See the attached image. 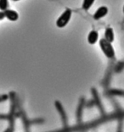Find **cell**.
<instances>
[{"label": "cell", "mask_w": 124, "mask_h": 132, "mask_svg": "<svg viewBox=\"0 0 124 132\" xmlns=\"http://www.w3.org/2000/svg\"><path fill=\"white\" fill-rule=\"evenodd\" d=\"M99 45H100V47L103 51V53H105L107 58H109V59L114 58L115 51H114V48L111 43L107 42L105 38H102V39H100V41H99Z\"/></svg>", "instance_id": "6da1fadb"}, {"label": "cell", "mask_w": 124, "mask_h": 132, "mask_svg": "<svg viewBox=\"0 0 124 132\" xmlns=\"http://www.w3.org/2000/svg\"><path fill=\"white\" fill-rule=\"evenodd\" d=\"M71 10L67 9L64 11L61 15L59 17V19L56 21V26L59 28H63L67 25V23L69 22V20H71Z\"/></svg>", "instance_id": "7a4b0ae2"}, {"label": "cell", "mask_w": 124, "mask_h": 132, "mask_svg": "<svg viewBox=\"0 0 124 132\" xmlns=\"http://www.w3.org/2000/svg\"><path fill=\"white\" fill-rule=\"evenodd\" d=\"M108 13V8L105 7V6H101L99 7L97 11L95 12L94 14H93V19L94 20H99L101 18L105 17Z\"/></svg>", "instance_id": "3957f363"}, {"label": "cell", "mask_w": 124, "mask_h": 132, "mask_svg": "<svg viewBox=\"0 0 124 132\" xmlns=\"http://www.w3.org/2000/svg\"><path fill=\"white\" fill-rule=\"evenodd\" d=\"M4 15L7 18L8 20H11V21H16L19 18V14L16 11L14 10H7L4 11Z\"/></svg>", "instance_id": "277c9868"}, {"label": "cell", "mask_w": 124, "mask_h": 132, "mask_svg": "<svg viewBox=\"0 0 124 132\" xmlns=\"http://www.w3.org/2000/svg\"><path fill=\"white\" fill-rule=\"evenodd\" d=\"M98 38H99L98 32L96 31H92L89 32V36H87V42L90 44H94L98 41Z\"/></svg>", "instance_id": "5b68a950"}, {"label": "cell", "mask_w": 124, "mask_h": 132, "mask_svg": "<svg viewBox=\"0 0 124 132\" xmlns=\"http://www.w3.org/2000/svg\"><path fill=\"white\" fill-rule=\"evenodd\" d=\"M105 39L111 43L114 41V31L112 28H106L105 31Z\"/></svg>", "instance_id": "8992f818"}, {"label": "cell", "mask_w": 124, "mask_h": 132, "mask_svg": "<svg viewBox=\"0 0 124 132\" xmlns=\"http://www.w3.org/2000/svg\"><path fill=\"white\" fill-rule=\"evenodd\" d=\"M94 3V0H83V9L84 10H89L93 4Z\"/></svg>", "instance_id": "52a82bcc"}, {"label": "cell", "mask_w": 124, "mask_h": 132, "mask_svg": "<svg viewBox=\"0 0 124 132\" xmlns=\"http://www.w3.org/2000/svg\"><path fill=\"white\" fill-rule=\"evenodd\" d=\"M8 6H9L8 0H0V10H1V11L7 10Z\"/></svg>", "instance_id": "ba28073f"}, {"label": "cell", "mask_w": 124, "mask_h": 132, "mask_svg": "<svg viewBox=\"0 0 124 132\" xmlns=\"http://www.w3.org/2000/svg\"><path fill=\"white\" fill-rule=\"evenodd\" d=\"M4 17H5V15H4V12L0 11V20H2Z\"/></svg>", "instance_id": "9c48e42d"}, {"label": "cell", "mask_w": 124, "mask_h": 132, "mask_svg": "<svg viewBox=\"0 0 124 132\" xmlns=\"http://www.w3.org/2000/svg\"><path fill=\"white\" fill-rule=\"evenodd\" d=\"M13 1H19V0H13Z\"/></svg>", "instance_id": "30bf717a"}, {"label": "cell", "mask_w": 124, "mask_h": 132, "mask_svg": "<svg viewBox=\"0 0 124 132\" xmlns=\"http://www.w3.org/2000/svg\"><path fill=\"white\" fill-rule=\"evenodd\" d=\"M123 14H124V6H123Z\"/></svg>", "instance_id": "8fae6325"}]
</instances>
